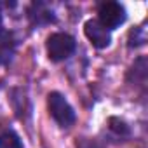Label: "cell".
Returning <instances> with one entry per match:
<instances>
[{"label":"cell","mask_w":148,"mask_h":148,"mask_svg":"<svg viewBox=\"0 0 148 148\" xmlns=\"http://www.w3.org/2000/svg\"><path fill=\"white\" fill-rule=\"evenodd\" d=\"M0 18H2V16H0Z\"/></svg>","instance_id":"obj_10"},{"label":"cell","mask_w":148,"mask_h":148,"mask_svg":"<svg viewBox=\"0 0 148 148\" xmlns=\"http://www.w3.org/2000/svg\"><path fill=\"white\" fill-rule=\"evenodd\" d=\"M4 30H2V19H0V33H2Z\"/></svg>","instance_id":"obj_9"},{"label":"cell","mask_w":148,"mask_h":148,"mask_svg":"<svg viewBox=\"0 0 148 148\" xmlns=\"http://www.w3.org/2000/svg\"><path fill=\"white\" fill-rule=\"evenodd\" d=\"M32 9L37 11L35 14H30V18H32L33 23H37V25H47V23H52V21H54V16H52V12L45 7V4L37 2V4L32 5Z\"/></svg>","instance_id":"obj_6"},{"label":"cell","mask_w":148,"mask_h":148,"mask_svg":"<svg viewBox=\"0 0 148 148\" xmlns=\"http://www.w3.org/2000/svg\"><path fill=\"white\" fill-rule=\"evenodd\" d=\"M84 33L89 38V42L96 47V49H105L110 45L112 42V35L110 32L98 21V19H89L84 25Z\"/></svg>","instance_id":"obj_4"},{"label":"cell","mask_w":148,"mask_h":148,"mask_svg":"<svg viewBox=\"0 0 148 148\" xmlns=\"http://www.w3.org/2000/svg\"><path fill=\"white\" fill-rule=\"evenodd\" d=\"M110 129H112L113 132L120 134V136H127V134L131 132V131H129V125H127L124 120L117 119V117H112V119H110Z\"/></svg>","instance_id":"obj_8"},{"label":"cell","mask_w":148,"mask_h":148,"mask_svg":"<svg viewBox=\"0 0 148 148\" xmlns=\"http://www.w3.org/2000/svg\"><path fill=\"white\" fill-rule=\"evenodd\" d=\"M98 14H99V23L110 32V30H115L119 28L120 25H124L127 14H125V9L122 4L119 2H105L99 5L98 9Z\"/></svg>","instance_id":"obj_3"},{"label":"cell","mask_w":148,"mask_h":148,"mask_svg":"<svg viewBox=\"0 0 148 148\" xmlns=\"http://www.w3.org/2000/svg\"><path fill=\"white\" fill-rule=\"evenodd\" d=\"M75 47H77L75 38L71 35H68V33H52L45 42L47 56L54 63L68 59L73 52H75Z\"/></svg>","instance_id":"obj_1"},{"label":"cell","mask_w":148,"mask_h":148,"mask_svg":"<svg viewBox=\"0 0 148 148\" xmlns=\"http://www.w3.org/2000/svg\"><path fill=\"white\" fill-rule=\"evenodd\" d=\"M0 148H23V141L14 131H5L0 134Z\"/></svg>","instance_id":"obj_7"},{"label":"cell","mask_w":148,"mask_h":148,"mask_svg":"<svg viewBox=\"0 0 148 148\" xmlns=\"http://www.w3.org/2000/svg\"><path fill=\"white\" fill-rule=\"evenodd\" d=\"M14 52H16V40L12 33L2 32L0 33V66L9 64L12 61Z\"/></svg>","instance_id":"obj_5"},{"label":"cell","mask_w":148,"mask_h":148,"mask_svg":"<svg viewBox=\"0 0 148 148\" xmlns=\"http://www.w3.org/2000/svg\"><path fill=\"white\" fill-rule=\"evenodd\" d=\"M47 108H49L51 117L61 127H70L73 122H75V119H77L73 106L66 101V98L61 92H51L47 96Z\"/></svg>","instance_id":"obj_2"}]
</instances>
